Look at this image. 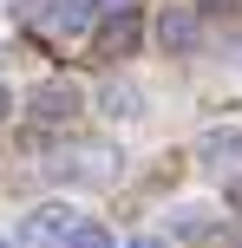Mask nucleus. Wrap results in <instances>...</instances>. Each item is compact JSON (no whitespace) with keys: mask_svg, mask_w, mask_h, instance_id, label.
Instances as JSON below:
<instances>
[{"mask_svg":"<svg viewBox=\"0 0 242 248\" xmlns=\"http://www.w3.org/2000/svg\"><path fill=\"white\" fill-rule=\"evenodd\" d=\"M157 46H164L170 59H190V52L203 46V13L196 7H164L157 13Z\"/></svg>","mask_w":242,"mask_h":248,"instance_id":"nucleus-1","label":"nucleus"},{"mask_svg":"<svg viewBox=\"0 0 242 248\" xmlns=\"http://www.w3.org/2000/svg\"><path fill=\"white\" fill-rule=\"evenodd\" d=\"M26 111H33V124H72L79 111H85V98H79L72 78H46V85L26 98Z\"/></svg>","mask_w":242,"mask_h":248,"instance_id":"nucleus-2","label":"nucleus"},{"mask_svg":"<svg viewBox=\"0 0 242 248\" xmlns=\"http://www.w3.org/2000/svg\"><path fill=\"white\" fill-rule=\"evenodd\" d=\"M79 216L65 209V202H46V209H33L20 222V248H65V235H72Z\"/></svg>","mask_w":242,"mask_h":248,"instance_id":"nucleus-3","label":"nucleus"},{"mask_svg":"<svg viewBox=\"0 0 242 248\" xmlns=\"http://www.w3.org/2000/svg\"><path fill=\"white\" fill-rule=\"evenodd\" d=\"M138 39H144V20H138L131 7H118L112 20L98 26V52H105V59H125V52H138Z\"/></svg>","mask_w":242,"mask_h":248,"instance_id":"nucleus-4","label":"nucleus"},{"mask_svg":"<svg viewBox=\"0 0 242 248\" xmlns=\"http://www.w3.org/2000/svg\"><path fill=\"white\" fill-rule=\"evenodd\" d=\"M196 157H203L210 170H229V163H242V124H223V131H203V137H196Z\"/></svg>","mask_w":242,"mask_h":248,"instance_id":"nucleus-5","label":"nucleus"},{"mask_svg":"<svg viewBox=\"0 0 242 248\" xmlns=\"http://www.w3.org/2000/svg\"><path fill=\"white\" fill-rule=\"evenodd\" d=\"M85 26H92V0H52L46 7V33L72 39V33H85Z\"/></svg>","mask_w":242,"mask_h":248,"instance_id":"nucleus-6","label":"nucleus"},{"mask_svg":"<svg viewBox=\"0 0 242 248\" xmlns=\"http://www.w3.org/2000/svg\"><path fill=\"white\" fill-rule=\"evenodd\" d=\"M98 111H105V118H118V124H131V118L144 111V105H138V85H125V78H105V85H98Z\"/></svg>","mask_w":242,"mask_h":248,"instance_id":"nucleus-7","label":"nucleus"},{"mask_svg":"<svg viewBox=\"0 0 242 248\" xmlns=\"http://www.w3.org/2000/svg\"><path fill=\"white\" fill-rule=\"evenodd\" d=\"M65 248H118V242H112V229H105V222H85V216H79L72 235H65Z\"/></svg>","mask_w":242,"mask_h":248,"instance_id":"nucleus-8","label":"nucleus"},{"mask_svg":"<svg viewBox=\"0 0 242 248\" xmlns=\"http://www.w3.org/2000/svg\"><path fill=\"white\" fill-rule=\"evenodd\" d=\"M131 248H170V242H157V235H138V242H131Z\"/></svg>","mask_w":242,"mask_h":248,"instance_id":"nucleus-9","label":"nucleus"},{"mask_svg":"<svg viewBox=\"0 0 242 248\" xmlns=\"http://www.w3.org/2000/svg\"><path fill=\"white\" fill-rule=\"evenodd\" d=\"M216 7H229V0H196V13H216Z\"/></svg>","mask_w":242,"mask_h":248,"instance_id":"nucleus-10","label":"nucleus"},{"mask_svg":"<svg viewBox=\"0 0 242 248\" xmlns=\"http://www.w3.org/2000/svg\"><path fill=\"white\" fill-rule=\"evenodd\" d=\"M7 111H13V92H7V85H0V118H7Z\"/></svg>","mask_w":242,"mask_h":248,"instance_id":"nucleus-11","label":"nucleus"},{"mask_svg":"<svg viewBox=\"0 0 242 248\" xmlns=\"http://www.w3.org/2000/svg\"><path fill=\"white\" fill-rule=\"evenodd\" d=\"M112 7H125V0H112Z\"/></svg>","mask_w":242,"mask_h":248,"instance_id":"nucleus-12","label":"nucleus"},{"mask_svg":"<svg viewBox=\"0 0 242 248\" xmlns=\"http://www.w3.org/2000/svg\"><path fill=\"white\" fill-rule=\"evenodd\" d=\"M0 248H7V242H0Z\"/></svg>","mask_w":242,"mask_h":248,"instance_id":"nucleus-13","label":"nucleus"}]
</instances>
